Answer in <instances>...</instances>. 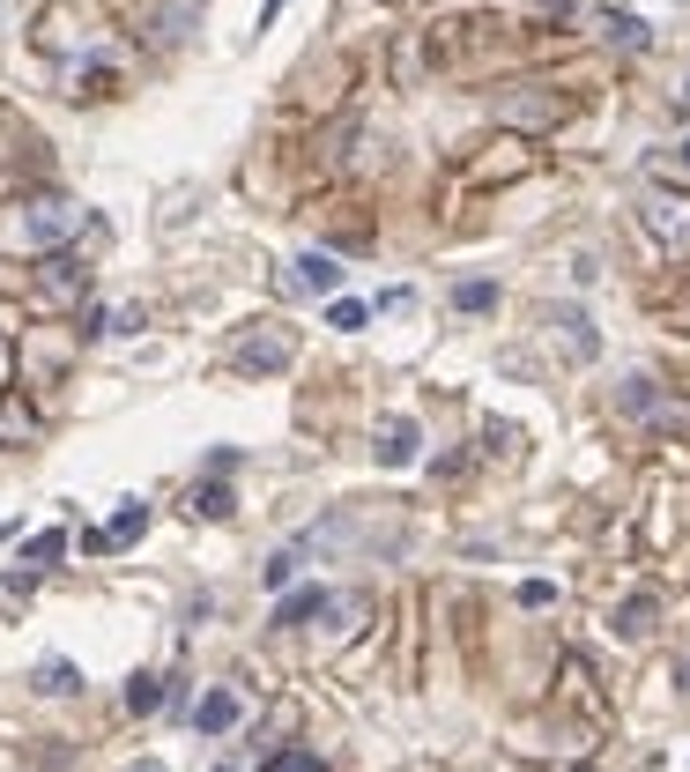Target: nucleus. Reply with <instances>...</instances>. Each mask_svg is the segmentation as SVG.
<instances>
[{"label":"nucleus","mask_w":690,"mask_h":772,"mask_svg":"<svg viewBox=\"0 0 690 772\" xmlns=\"http://www.w3.org/2000/svg\"><path fill=\"white\" fill-rule=\"evenodd\" d=\"M490 112H497L505 127H520V134H542V127H565L571 97H565L557 83H520V89H505Z\"/></svg>","instance_id":"1"},{"label":"nucleus","mask_w":690,"mask_h":772,"mask_svg":"<svg viewBox=\"0 0 690 772\" xmlns=\"http://www.w3.org/2000/svg\"><path fill=\"white\" fill-rule=\"evenodd\" d=\"M75 231H82V201H67V194H38L23 209V246H67Z\"/></svg>","instance_id":"2"},{"label":"nucleus","mask_w":690,"mask_h":772,"mask_svg":"<svg viewBox=\"0 0 690 772\" xmlns=\"http://www.w3.org/2000/svg\"><path fill=\"white\" fill-rule=\"evenodd\" d=\"M639 223H646L653 238L668 246V253H683L690 246V194H668V186H653L646 201H639Z\"/></svg>","instance_id":"3"},{"label":"nucleus","mask_w":690,"mask_h":772,"mask_svg":"<svg viewBox=\"0 0 690 772\" xmlns=\"http://www.w3.org/2000/svg\"><path fill=\"white\" fill-rule=\"evenodd\" d=\"M289 357H297V343H289L283 327H260V335H245V343L231 349V364H238V372H283Z\"/></svg>","instance_id":"4"},{"label":"nucleus","mask_w":690,"mask_h":772,"mask_svg":"<svg viewBox=\"0 0 690 772\" xmlns=\"http://www.w3.org/2000/svg\"><path fill=\"white\" fill-rule=\"evenodd\" d=\"M82 290H89V267H82L75 253H52L38 267V304H75Z\"/></svg>","instance_id":"5"},{"label":"nucleus","mask_w":690,"mask_h":772,"mask_svg":"<svg viewBox=\"0 0 690 772\" xmlns=\"http://www.w3.org/2000/svg\"><path fill=\"white\" fill-rule=\"evenodd\" d=\"M416 446H423V424L416 416H386L371 453H379V469H416Z\"/></svg>","instance_id":"6"},{"label":"nucleus","mask_w":690,"mask_h":772,"mask_svg":"<svg viewBox=\"0 0 690 772\" xmlns=\"http://www.w3.org/2000/svg\"><path fill=\"white\" fill-rule=\"evenodd\" d=\"M141 527H149V506L126 498L120 513H112V527H89V535H82V550H126V543H141Z\"/></svg>","instance_id":"7"},{"label":"nucleus","mask_w":690,"mask_h":772,"mask_svg":"<svg viewBox=\"0 0 690 772\" xmlns=\"http://www.w3.org/2000/svg\"><path fill=\"white\" fill-rule=\"evenodd\" d=\"M238 721H245V698H238V690H223V684L194 706V729H201V735H231Z\"/></svg>","instance_id":"8"},{"label":"nucleus","mask_w":690,"mask_h":772,"mask_svg":"<svg viewBox=\"0 0 690 772\" xmlns=\"http://www.w3.org/2000/svg\"><path fill=\"white\" fill-rule=\"evenodd\" d=\"M550 327H557V343L571 349V364H594V357H602V335H594L587 312H550Z\"/></svg>","instance_id":"9"},{"label":"nucleus","mask_w":690,"mask_h":772,"mask_svg":"<svg viewBox=\"0 0 690 772\" xmlns=\"http://www.w3.org/2000/svg\"><path fill=\"white\" fill-rule=\"evenodd\" d=\"M289 275H297V290H312V298H334V290H342V260L334 253H297Z\"/></svg>","instance_id":"10"},{"label":"nucleus","mask_w":690,"mask_h":772,"mask_svg":"<svg viewBox=\"0 0 690 772\" xmlns=\"http://www.w3.org/2000/svg\"><path fill=\"white\" fill-rule=\"evenodd\" d=\"M141 23H149V38L178 45L186 30H194V0H149V8H141Z\"/></svg>","instance_id":"11"},{"label":"nucleus","mask_w":690,"mask_h":772,"mask_svg":"<svg viewBox=\"0 0 690 772\" xmlns=\"http://www.w3.org/2000/svg\"><path fill=\"white\" fill-rule=\"evenodd\" d=\"M653 624H661V601L653 595H631V601H616V639H653Z\"/></svg>","instance_id":"12"},{"label":"nucleus","mask_w":690,"mask_h":772,"mask_svg":"<svg viewBox=\"0 0 690 772\" xmlns=\"http://www.w3.org/2000/svg\"><path fill=\"white\" fill-rule=\"evenodd\" d=\"M320 609H326V587H297V595L275 601V624H283V632H297V624H312Z\"/></svg>","instance_id":"13"},{"label":"nucleus","mask_w":690,"mask_h":772,"mask_svg":"<svg viewBox=\"0 0 690 772\" xmlns=\"http://www.w3.org/2000/svg\"><path fill=\"white\" fill-rule=\"evenodd\" d=\"M616 409H624V416H639V424H646L653 409H661V386H653L646 372H631V379L616 386Z\"/></svg>","instance_id":"14"},{"label":"nucleus","mask_w":690,"mask_h":772,"mask_svg":"<svg viewBox=\"0 0 690 772\" xmlns=\"http://www.w3.org/2000/svg\"><path fill=\"white\" fill-rule=\"evenodd\" d=\"M594 23H602V38L631 45V52H646V23H639V15H624V8H602V15H594Z\"/></svg>","instance_id":"15"},{"label":"nucleus","mask_w":690,"mask_h":772,"mask_svg":"<svg viewBox=\"0 0 690 772\" xmlns=\"http://www.w3.org/2000/svg\"><path fill=\"white\" fill-rule=\"evenodd\" d=\"M297 564H305V550H297V543H289V550H275V558L260 564V587H268V595H283L289 580H297Z\"/></svg>","instance_id":"16"},{"label":"nucleus","mask_w":690,"mask_h":772,"mask_svg":"<svg viewBox=\"0 0 690 772\" xmlns=\"http://www.w3.org/2000/svg\"><path fill=\"white\" fill-rule=\"evenodd\" d=\"M490 304H497V283H483V275L453 283V312H490Z\"/></svg>","instance_id":"17"},{"label":"nucleus","mask_w":690,"mask_h":772,"mask_svg":"<svg viewBox=\"0 0 690 772\" xmlns=\"http://www.w3.org/2000/svg\"><path fill=\"white\" fill-rule=\"evenodd\" d=\"M60 558H67V535H60V527H45V535L23 543V564H38V572H45V564H60Z\"/></svg>","instance_id":"18"},{"label":"nucleus","mask_w":690,"mask_h":772,"mask_svg":"<svg viewBox=\"0 0 690 772\" xmlns=\"http://www.w3.org/2000/svg\"><path fill=\"white\" fill-rule=\"evenodd\" d=\"M38 690H45V698H67V690H82L75 661H60V653H52V661H45V669H38Z\"/></svg>","instance_id":"19"},{"label":"nucleus","mask_w":690,"mask_h":772,"mask_svg":"<svg viewBox=\"0 0 690 772\" xmlns=\"http://www.w3.org/2000/svg\"><path fill=\"white\" fill-rule=\"evenodd\" d=\"M194 513H201V520H231V513H238V498H231L223 483H201V490H194Z\"/></svg>","instance_id":"20"},{"label":"nucleus","mask_w":690,"mask_h":772,"mask_svg":"<svg viewBox=\"0 0 690 772\" xmlns=\"http://www.w3.org/2000/svg\"><path fill=\"white\" fill-rule=\"evenodd\" d=\"M260 772H326V758H320V750H275Z\"/></svg>","instance_id":"21"},{"label":"nucleus","mask_w":690,"mask_h":772,"mask_svg":"<svg viewBox=\"0 0 690 772\" xmlns=\"http://www.w3.org/2000/svg\"><path fill=\"white\" fill-rule=\"evenodd\" d=\"M157 706H163L157 676H134V684H126V713H157Z\"/></svg>","instance_id":"22"},{"label":"nucleus","mask_w":690,"mask_h":772,"mask_svg":"<svg viewBox=\"0 0 690 772\" xmlns=\"http://www.w3.org/2000/svg\"><path fill=\"white\" fill-rule=\"evenodd\" d=\"M326 320H334L342 335H357V327L371 320V304H365V298H334V312H326Z\"/></svg>","instance_id":"23"},{"label":"nucleus","mask_w":690,"mask_h":772,"mask_svg":"<svg viewBox=\"0 0 690 772\" xmlns=\"http://www.w3.org/2000/svg\"><path fill=\"white\" fill-rule=\"evenodd\" d=\"M520 601H528V609H550V601H557V587H550V580H528V587H520Z\"/></svg>","instance_id":"24"},{"label":"nucleus","mask_w":690,"mask_h":772,"mask_svg":"<svg viewBox=\"0 0 690 772\" xmlns=\"http://www.w3.org/2000/svg\"><path fill=\"white\" fill-rule=\"evenodd\" d=\"M676 164H683V172H690V141H683V149H676Z\"/></svg>","instance_id":"25"},{"label":"nucleus","mask_w":690,"mask_h":772,"mask_svg":"<svg viewBox=\"0 0 690 772\" xmlns=\"http://www.w3.org/2000/svg\"><path fill=\"white\" fill-rule=\"evenodd\" d=\"M0 379H8V343H0Z\"/></svg>","instance_id":"26"},{"label":"nucleus","mask_w":690,"mask_h":772,"mask_svg":"<svg viewBox=\"0 0 690 772\" xmlns=\"http://www.w3.org/2000/svg\"><path fill=\"white\" fill-rule=\"evenodd\" d=\"M683 112H690V83H683Z\"/></svg>","instance_id":"27"},{"label":"nucleus","mask_w":690,"mask_h":772,"mask_svg":"<svg viewBox=\"0 0 690 772\" xmlns=\"http://www.w3.org/2000/svg\"><path fill=\"white\" fill-rule=\"evenodd\" d=\"M275 8H283V0H268V15H275Z\"/></svg>","instance_id":"28"},{"label":"nucleus","mask_w":690,"mask_h":772,"mask_svg":"<svg viewBox=\"0 0 690 772\" xmlns=\"http://www.w3.org/2000/svg\"><path fill=\"white\" fill-rule=\"evenodd\" d=\"M0 30H8V8H0Z\"/></svg>","instance_id":"29"},{"label":"nucleus","mask_w":690,"mask_h":772,"mask_svg":"<svg viewBox=\"0 0 690 772\" xmlns=\"http://www.w3.org/2000/svg\"><path fill=\"white\" fill-rule=\"evenodd\" d=\"M683 684H690V661H683Z\"/></svg>","instance_id":"30"},{"label":"nucleus","mask_w":690,"mask_h":772,"mask_svg":"<svg viewBox=\"0 0 690 772\" xmlns=\"http://www.w3.org/2000/svg\"><path fill=\"white\" fill-rule=\"evenodd\" d=\"M141 772H163V765H141Z\"/></svg>","instance_id":"31"}]
</instances>
